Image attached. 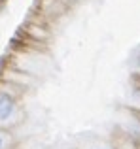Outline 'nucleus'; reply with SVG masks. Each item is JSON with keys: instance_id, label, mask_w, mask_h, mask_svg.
<instances>
[{"instance_id": "1", "label": "nucleus", "mask_w": 140, "mask_h": 149, "mask_svg": "<svg viewBox=\"0 0 140 149\" xmlns=\"http://www.w3.org/2000/svg\"><path fill=\"white\" fill-rule=\"evenodd\" d=\"M13 108H15V100L10 93L0 91V123L8 121L13 115Z\"/></svg>"}, {"instance_id": "2", "label": "nucleus", "mask_w": 140, "mask_h": 149, "mask_svg": "<svg viewBox=\"0 0 140 149\" xmlns=\"http://www.w3.org/2000/svg\"><path fill=\"white\" fill-rule=\"evenodd\" d=\"M0 149H4V138L0 136Z\"/></svg>"}]
</instances>
